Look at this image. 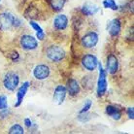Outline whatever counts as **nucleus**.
<instances>
[{
  "label": "nucleus",
  "mask_w": 134,
  "mask_h": 134,
  "mask_svg": "<svg viewBox=\"0 0 134 134\" xmlns=\"http://www.w3.org/2000/svg\"><path fill=\"white\" fill-rule=\"evenodd\" d=\"M46 55L52 61L59 62L65 57V52L61 47L57 45H51L46 50Z\"/></svg>",
  "instance_id": "f257e3e1"
},
{
  "label": "nucleus",
  "mask_w": 134,
  "mask_h": 134,
  "mask_svg": "<svg viewBox=\"0 0 134 134\" xmlns=\"http://www.w3.org/2000/svg\"><path fill=\"white\" fill-rule=\"evenodd\" d=\"M98 68H99V77L97 81V96L101 97L107 91V80H106V71L103 68L102 64L98 62Z\"/></svg>",
  "instance_id": "f03ea898"
},
{
  "label": "nucleus",
  "mask_w": 134,
  "mask_h": 134,
  "mask_svg": "<svg viewBox=\"0 0 134 134\" xmlns=\"http://www.w3.org/2000/svg\"><path fill=\"white\" fill-rule=\"evenodd\" d=\"M20 83V77L19 75L14 72H9L5 75L3 79V85L5 88L10 91H14L19 86Z\"/></svg>",
  "instance_id": "7ed1b4c3"
},
{
  "label": "nucleus",
  "mask_w": 134,
  "mask_h": 134,
  "mask_svg": "<svg viewBox=\"0 0 134 134\" xmlns=\"http://www.w3.org/2000/svg\"><path fill=\"white\" fill-rule=\"evenodd\" d=\"M15 19H16V17H14L11 13L0 14V30H10L14 26Z\"/></svg>",
  "instance_id": "20e7f679"
},
{
  "label": "nucleus",
  "mask_w": 134,
  "mask_h": 134,
  "mask_svg": "<svg viewBox=\"0 0 134 134\" xmlns=\"http://www.w3.org/2000/svg\"><path fill=\"white\" fill-rule=\"evenodd\" d=\"M20 46L23 49L26 51H32L37 49L38 47V42H37L36 38H34L31 35H23L20 37Z\"/></svg>",
  "instance_id": "39448f33"
},
{
  "label": "nucleus",
  "mask_w": 134,
  "mask_h": 134,
  "mask_svg": "<svg viewBox=\"0 0 134 134\" xmlns=\"http://www.w3.org/2000/svg\"><path fill=\"white\" fill-rule=\"evenodd\" d=\"M98 43V35L93 31L88 32L82 38V45L87 49H91L96 46Z\"/></svg>",
  "instance_id": "423d86ee"
},
{
  "label": "nucleus",
  "mask_w": 134,
  "mask_h": 134,
  "mask_svg": "<svg viewBox=\"0 0 134 134\" xmlns=\"http://www.w3.org/2000/svg\"><path fill=\"white\" fill-rule=\"evenodd\" d=\"M82 64L87 70L94 71L98 65V59L93 54H86L82 58Z\"/></svg>",
  "instance_id": "0eeeda50"
},
{
  "label": "nucleus",
  "mask_w": 134,
  "mask_h": 134,
  "mask_svg": "<svg viewBox=\"0 0 134 134\" xmlns=\"http://www.w3.org/2000/svg\"><path fill=\"white\" fill-rule=\"evenodd\" d=\"M51 70L50 67L46 65V64H39L37 65L33 70V75L34 77L36 78L37 80H45L50 76Z\"/></svg>",
  "instance_id": "6e6552de"
},
{
  "label": "nucleus",
  "mask_w": 134,
  "mask_h": 134,
  "mask_svg": "<svg viewBox=\"0 0 134 134\" xmlns=\"http://www.w3.org/2000/svg\"><path fill=\"white\" fill-rule=\"evenodd\" d=\"M66 94H67V91H66V87L64 86H57L54 90V96H53V101L54 103L57 104V105H60L64 102V99L66 97Z\"/></svg>",
  "instance_id": "1a4fd4ad"
},
{
  "label": "nucleus",
  "mask_w": 134,
  "mask_h": 134,
  "mask_svg": "<svg viewBox=\"0 0 134 134\" xmlns=\"http://www.w3.org/2000/svg\"><path fill=\"white\" fill-rule=\"evenodd\" d=\"M121 20L119 19H114L113 20H111L110 23L108 24L107 25V30L109 32L111 36L116 37L118 36L120 32H121Z\"/></svg>",
  "instance_id": "9d476101"
},
{
  "label": "nucleus",
  "mask_w": 134,
  "mask_h": 134,
  "mask_svg": "<svg viewBox=\"0 0 134 134\" xmlns=\"http://www.w3.org/2000/svg\"><path fill=\"white\" fill-rule=\"evenodd\" d=\"M119 68V61L116 55L110 54L107 57V64H106V71L110 74H115Z\"/></svg>",
  "instance_id": "9b49d317"
},
{
  "label": "nucleus",
  "mask_w": 134,
  "mask_h": 134,
  "mask_svg": "<svg viewBox=\"0 0 134 134\" xmlns=\"http://www.w3.org/2000/svg\"><path fill=\"white\" fill-rule=\"evenodd\" d=\"M30 87V84H29V82H24V84L21 85L20 87V88L18 90V92H17V102H16V107H19L20 106V104L23 103V101H24V98L25 96V94L26 92L28 91V88Z\"/></svg>",
  "instance_id": "f8f14e48"
},
{
  "label": "nucleus",
  "mask_w": 134,
  "mask_h": 134,
  "mask_svg": "<svg viewBox=\"0 0 134 134\" xmlns=\"http://www.w3.org/2000/svg\"><path fill=\"white\" fill-rule=\"evenodd\" d=\"M67 92L70 94L71 96H75L80 92V85L75 79H69L67 82L66 87Z\"/></svg>",
  "instance_id": "ddd939ff"
},
{
  "label": "nucleus",
  "mask_w": 134,
  "mask_h": 134,
  "mask_svg": "<svg viewBox=\"0 0 134 134\" xmlns=\"http://www.w3.org/2000/svg\"><path fill=\"white\" fill-rule=\"evenodd\" d=\"M68 19L65 15H58L54 20V26L57 30H63L67 27Z\"/></svg>",
  "instance_id": "4468645a"
},
{
  "label": "nucleus",
  "mask_w": 134,
  "mask_h": 134,
  "mask_svg": "<svg viewBox=\"0 0 134 134\" xmlns=\"http://www.w3.org/2000/svg\"><path fill=\"white\" fill-rule=\"evenodd\" d=\"M106 114L115 121H119L121 119V112L113 105H108L106 107Z\"/></svg>",
  "instance_id": "2eb2a0df"
},
{
  "label": "nucleus",
  "mask_w": 134,
  "mask_h": 134,
  "mask_svg": "<svg viewBox=\"0 0 134 134\" xmlns=\"http://www.w3.org/2000/svg\"><path fill=\"white\" fill-rule=\"evenodd\" d=\"M99 11V8L97 6H94V5H90V4H87L85 5L83 8H82V12L83 14H85L86 16H92V15H95Z\"/></svg>",
  "instance_id": "dca6fc26"
},
{
  "label": "nucleus",
  "mask_w": 134,
  "mask_h": 134,
  "mask_svg": "<svg viewBox=\"0 0 134 134\" xmlns=\"http://www.w3.org/2000/svg\"><path fill=\"white\" fill-rule=\"evenodd\" d=\"M49 3L53 10L58 12L64 7L65 0H49Z\"/></svg>",
  "instance_id": "f3484780"
},
{
  "label": "nucleus",
  "mask_w": 134,
  "mask_h": 134,
  "mask_svg": "<svg viewBox=\"0 0 134 134\" xmlns=\"http://www.w3.org/2000/svg\"><path fill=\"white\" fill-rule=\"evenodd\" d=\"M9 133L10 134H24V130L23 126L20 124H14L11 126V128L9 129Z\"/></svg>",
  "instance_id": "a211bd4d"
},
{
  "label": "nucleus",
  "mask_w": 134,
  "mask_h": 134,
  "mask_svg": "<svg viewBox=\"0 0 134 134\" xmlns=\"http://www.w3.org/2000/svg\"><path fill=\"white\" fill-rule=\"evenodd\" d=\"M103 6L105 8H107V9H111V10L113 11L118 10V6L116 2H115V0H104Z\"/></svg>",
  "instance_id": "6ab92c4d"
},
{
  "label": "nucleus",
  "mask_w": 134,
  "mask_h": 134,
  "mask_svg": "<svg viewBox=\"0 0 134 134\" xmlns=\"http://www.w3.org/2000/svg\"><path fill=\"white\" fill-rule=\"evenodd\" d=\"M37 14H38V12H37V9L35 7H29L26 12H25V16L32 20L34 18H37Z\"/></svg>",
  "instance_id": "aec40b11"
},
{
  "label": "nucleus",
  "mask_w": 134,
  "mask_h": 134,
  "mask_svg": "<svg viewBox=\"0 0 134 134\" xmlns=\"http://www.w3.org/2000/svg\"><path fill=\"white\" fill-rule=\"evenodd\" d=\"M6 108H8L7 97L5 95H0V110H4Z\"/></svg>",
  "instance_id": "412c9836"
},
{
  "label": "nucleus",
  "mask_w": 134,
  "mask_h": 134,
  "mask_svg": "<svg viewBox=\"0 0 134 134\" xmlns=\"http://www.w3.org/2000/svg\"><path fill=\"white\" fill-rule=\"evenodd\" d=\"M90 116H91V115L88 114L87 112H85V113H80L78 120H79L80 121H82V122H86V121H87L90 119H91V117H90Z\"/></svg>",
  "instance_id": "4be33fe9"
},
{
  "label": "nucleus",
  "mask_w": 134,
  "mask_h": 134,
  "mask_svg": "<svg viewBox=\"0 0 134 134\" xmlns=\"http://www.w3.org/2000/svg\"><path fill=\"white\" fill-rule=\"evenodd\" d=\"M29 24H30L31 27H32V28H33V29L36 31V32H44L43 29H42V27H41L39 24H37V23L33 21V20H30V21H29Z\"/></svg>",
  "instance_id": "5701e85b"
},
{
  "label": "nucleus",
  "mask_w": 134,
  "mask_h": 134,
  "mask_svg": "<svg viewBox=\"0 0 134 134\" xmlns=\"http://www.w3.org/2000/svg\"><path fill=\"white\" fill-rule=\"evenodd\" d=\"M91 105H92V102H91V100H87V102H86V104L84 105L83 109L80 111V113H85V112H87V111L90 110V108L91 107Z\"/></svg>",
  "instance_id": "b1692460"
},
{
  "label": "nucleus",
  "mask_w": 134,
  "mask_h": 134,
  "mask_svg": "<svg viewBox=\"0 0 134 134\" xmlns=\"http://www.w3.org/2000/svg\"><path fill=\"white\" fill-rule=\"evenodd\" d=\"M127 116L130 120L134 119V109L133 107H128L127 108Z\"/></svg>",
  "instance_id": "393cba45"
},
{
  "label": "nucleus",
  "mask_w": 134,
  "mask_h": 134,
  "mask_svg": "<svg viewBox=\"0 0 134 134\" xmlns=\"http://www.w3.org/2000/svg\"><path fill=\"white\" fill-rule=\"evenodd\" d=\"M24 124L26 125L27 127H31L32 126V121L29 118H26V119H24Z\"/></svg>",
  "instance_id": "a878e982"
},
{
  "label": "nucleus",
  "mask_w": 134,
  "mask_h": 134,
  "mask_svg": "<svg viewBox=\"0 0 134 134\" xmlns=\"http://www.w3.org/2000/svg\"><path fill=\"white\" fill-rule=\"evenodd\" d=\"M36 36L39 40H44V38H45V33H44V32H36Z\"/></svg>",
  "instance_id": "bb28decb"
},
{
  "label": "nucleus",
  "mask_w": 134,
  "mask_h": 134,
  "mask_svg": "<svg viewBox=\"0 0 134 134\" xmlns=\"http://www.w3.org/2000/svg\"><path fill=\"white\" fill-rule=\"evenodd\" d=\"M11 57H12V60L16 61L17 59H19V54H18L17 52H13V53H12V55H11Z\"/></svg>",
  "instance_id": "cd10ccee"
},
{
  "label": "nucleus",
  "mask_w": 134,
  "mask_h": 134,
  "mask_svg": "<svg viewBox=\"0 0 134 134\" xmlns=\"http://www.w3.org/2000/svg\"><path fill=\"white\" fill-rule=\"evenodd\" d=\"M0 2H1V0H0Z\"/></svg>",
  "instance_id": "c85d7f7f"
}]
</instances>
